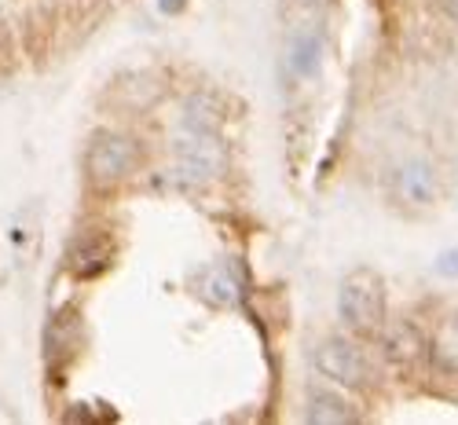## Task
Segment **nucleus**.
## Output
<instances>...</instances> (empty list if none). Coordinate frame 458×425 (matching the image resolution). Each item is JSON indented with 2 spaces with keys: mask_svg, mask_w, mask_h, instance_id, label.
I'll list each match as a JSON object with an SVG mask.
<instances>
[{
  "mask_svg": "<svg viewBox=\"0 0 458 425\" xmlns=\"http://www.w3.org/2000/svg\"><path fill=\"white\" fill-rule=\"evenodd\" d=\"M337 312L345 327L360 337L377 334L386 327V301H381V283L370 272H356L337 290Z\"/></svg>",
  "mask_w": 458,
  "mask_h": 425,
  "instance_id": "obj_1",
  "label": "nucleus"
},
{
  "mask_svg": "<svg viewBox=\"0 0 458 425\" xmlns=\"http://www.w3.org/2000/svg\"><path fill=\"white\" fill-rule=\"evenodd\" d=\"M312 363H316V370L323 378H330L334 385H341V389H360V385L367 381V374H370L367 356L356 349L352 341H345V337L323 341L316 349V356H312Z\"/></svg>",
  "mask_w": 458,
  "mask_h": 425,
  "instance_id": "obj_2",
  "label": "nucleus"
},
{
  "mask_svg": "<svg viewBox=\"0 0 458 425\" xmlns=\"http://www.w3.org/2000/svg\"><path fill=\"white\" fill-rule=\"evenodd\" d=\"M136 169V147L125 136L99 132L89 147V173L99 183H118Z\"/></svg>",
  "mask_w": 458,
  "mask_h": 425,
  "instance_id": "obj_3",
  "label": "nucleus"
},
{
  "mask_svg": "<svg viewBox=\"0 0 458 425\" xmlns=\"http://www.w3.org/2000/svg\"><path fill=\"white\" fill-rule=\"evenodd\" d=\"M220 169V147L216 136H199L187 132L176 143V176L183 183H206Z\"/></svg>",
  "mask_w": 458,
  "mask_h": 425,
  "instance_id": "obj_4",
  "label": "nucleus"
},
{
  "mask_svg": "<svg viewBox=\"0 0 458 425\" xmlns=\"http://www.w3.org/2000/svg\"><path fill=\"white\" fill-rule=\"evenodd\" d=\"M286 59H290V70L301 81H312V77L323 70V33L319 30H297L290 37V48H286Z\"/></svg>",
  "mask_w": 458,
  "mask_h": 425,
  "instance_id": "obj_5",
  "label": "nucleus"
},
{
  "mask_svg": "<svg viewBox=\"0 0 458 425\" xmlns=\"http://www.w3.org/2000/svg\"><path fill=\"white\" fill-rule=\"evenodd\" d=\"M396 195L411 206H429L437 199V176L426 162H407L396 173Z\"/></svg>",
  "mask_w": 458,
  "mask_h": 425,
  "instance_id": "obj_6",
  "label": "nucleus"
},
{
  "mask_svg": "<svg viewBox=\"0 0 458 425\" xmlns=\"http://www.w3.org/2000/svg\"><path fill=\"white\" fill-rule=\"evenodd\" d=\"M304 421H312V425H341V421H352V411H349V404L341 400L337 393L323 389V385H312V389L304 393Z\"/></svg>",
  "mask_w": 458,
  "mask_h": 425,
  "instance_id": "obj_7",
  "label": "nucleus"
},
{
  "mask_svg": "<svg viewBox=\"0 0 458 425\" xmlns=\"http://www.w3.org/2000/svg\"><path fill=\"white\" fill-rule=\"evenodd\" d=\"M386 356L393 360V363H418L426 356V337H422V330L418 327H411V323H393L389 330H386Z\"/></svg>",
  "mask_w": 458,
  "mask_h": 425,
  "instance_id": "obj_8",
  "label": "nucleus"
},
{
  "mask_svg": "<svg viewBox=\"0 0 458 425\" xmlns=\"http://www.w3.org/2000/svg\"><path fill=\"white\" fill-rule=\"evenodd\" d=\"M180 125H183V132L216 136V125H220V106H216V99L206 96V92L187 96V99H183V114H180Z\"/></svg>",
  "mask_w": 458,
  "mask_h": 425,
  "instance_id": "obj_9",
  "label": "nucleus"
},
{
  "mask_svg": "<svg viewBox=\"0 0 458 425\" xmlns=\"http://www.w3.org/2000/svg\"><path fill=\"white\" fill-rule=\"evenodd\" d=\"M206 297L213 304H235V279L224 276V272H209V283H206Z\"/></svg>",
  "mask_w": 458,
  "mask_h": 425,
  "instance_id": "obj_10",
  "label": "nucleus"
},
{
  "mask_svg": "<svg viewBox=\"0 0 458 425\" xmlns=\"http://www.w3.org/2000/svg\"><path fill=\"white\" fill-rule=\"evenodd\" d=\"M433 268H437V276H444V279H458V246L444 250Z\"/></svg>",
  "mask_w": 458,
  "mask_h": 425,
  "instance_id": "obj_11",
  "label": "nucleus"
},
{
  "mask_svg": "<svg viewBox=\"0 0 458 425\" xmlns=\"http://www.w3.org/2000/svg\"><path fill=\"white\" fill-rule=\"evenodd\" d=\"M158 8H162L165 15H176V12L183 8V0H158Z\"/></svg>",
  "mask_w": 458,
  "mask_h": 425,
  "instance_id": "obj_12",
  "label": "nucleus"
},
{
  "mask_svg": "<svg viewBox=\"0 0 458 425\" xmlns=\"http://www.w3.org/2000/svg\"><path fill=\"white\" fill-rule=\"evenodd\" d=\"M309 4H316V0H309Z\"/></svg>",
  "mask_w": 458,
  "mask_h": 425,
  "instance_id": "obj_13",
  "label": "nucleus"
}]
</instances>
